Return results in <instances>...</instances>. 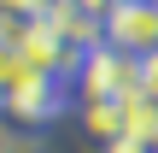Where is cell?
Segmentation results:
<instances>
[{
	"instance_id": "cell-1",
	"label": "cell",
	"mask_w": 158,
	"mask_h": 153,
	"mask_svg": "<svg viewBox=\"0 0 158 153\" xmlns=\"http://www.w3.org/2000/svg\"><path fill=\"white\" fill-rule=\"evenodd\" d=\"M82 94L88 100H141V59L135 53H123V47H111V41H100V47H88V59H82Z\"/></svg>"
},
{
	"instance_id": "cell-10",
	"label": "cell",
	"mask_w": 158,
	"mask_h": 153,
	"mask_svg": "<svg viewBox=\"0 0 158 153\" xmlns=\"http://www.w3.org/2000/svg\"><path fill=\"white\" fill-rule=\"evenodd\" d=\"M70 6H82V12H88V18H100V24H106V12H111V6H117V0H70Z\"/></svg>"
},
{
	"instance_id": "cell-8",
	"label": "cell",
	"mask_w": 158,
	"mask_h": 153,
	"mask_svg": "<svg viewBox=\"0 0 158 153\" xmlns=\"http://www.w3.org/2000/svg\"><path fill=\"white\" fill-rule=\"evenodd\" d=\"M100 153H158V142H141V136H117V142H106Z\"/></svg>"
},
{
	"instance_id": "cell-2",
	"label": "cell",
	"mask_w": 158,
	"mask_h": 153,
	"mask_svg": "<svg viewBox=\"0 0 158 153\" xmlns=\"http://www.w3.org/2000/svg\"><path fill=\"white\" fill-rule=\"evenodd\" d=\"M59 112H64V77H47V71L18 65L12 94H6V118H12L18 130H35V124H47V118H59Z\"/></svg>"
},
{
	"instance_id": "cell-9",
	"label": "cell",
	"mask_w": 158,
	"mask_h": 153,
	"mask_svg": "<svg viewBox=\"0 0 158 153\" xmlns=\"http://www.w3.org/2000/svg\"><path fill=\"white\" fill-rule=\"evenodd\" d=\"M141 94H152V100H158V53L141 59Z\"/></svg>"
},
{
	"instance_id": "cell-7",
	"label": "cell",
	"mask_w": 158,
	"mask_h": 153,
	"mask_svg": "<svg viewBox=\"0 0 158 153\" xmlns=\"http://www.w3.org/2000/svg\"><path fill=\"white\" fill-rule=\"evenodd\" d=\"M12 77H18V53L0 47V118H6V94H12Z\"/></svg>"
},
{
	"instance_id": "cell-3",
	"label": "cell",
	"mask_w": 158,
	"mask_h": 153,
	"mask_svg": "<svg viewBox=\"0 0 158 153\" xmlns=\"http://www.w3.org/2000/svg\"><path fill=\"white\" fill-rule=\"evenodd\" d=\"M106 41L135 59L158 53V0H117L106 12Z\"/></svg>"
},
{
	"instance_id": "cell-6",
	"label": "cell",
	"mask_w": 158,
	"mask_h": 153,
	"mask_svg": "<svg viewBox=\"0 0 158 153\" xmlns=\"http://www.w3.org/2000/svg\"><path fill=\"white\" fill-rule=\"evenodd\" d=\"M0 153H47V142L35 130H18V124H0Z\"/></svg>"
},
{
	"instance_id": "cell-5",
	"label": "cell",
	"mask_w": 158,
	"mask_h": 153,
	"mask_svg": "<svg viewBox=\"0 0 158 153\" xmlns=\"http://www.w3.org/2000/svg\"><path fill=\"white\" fill-rule=\"evenodd\" d=\"M129 136H141V142H158V100H152V94L129 100Z\"/></svg>"
},
{
	"instance_id": "cell-4",
	"label": "cell",
	"mask_w": 158,
	"mask_h": 153,
	"mask_svg": "<svg viewBox=\"0 0 158 153\" xmlns=\"http://www.w3.org/2000/svg\"><path fill=\"white\" fill-rule=\"evenodd\" d=\"M82 124H88V136L106 147V142L129 136V106H123V100H88V106H82Z\"/></svg>"
}]
</instances>
